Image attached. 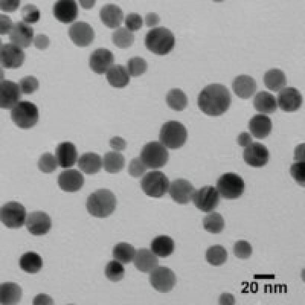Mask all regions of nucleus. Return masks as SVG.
<instances>
[{
	"instance_id": "21",
	"label": "nucleus",
	"mask_w": 305,
	"mask_h": 305,
	"mask_svg": "<svg viewBox=\"0 0 305 305\" xmlns=\"http://www.w3.org/2000/svg\"><path fill=\"white\" fill-rule=\"evenodd\" d=\"M78 6L75 1L60 0L55 2L52 7V13L58 21L70 23L78 16Z\"/></svg>"
},
{
	"instance_id": "56",
	"label": "nucleus",
	"mask_w": 305,
	"mask_h": 305,
	"mask_svg": "<svg viewBox=\"0 0 305 305\" xmlns=\"http://www.w3.org/2000/svg\"><path fill=\"white\" fill-rule=\"evenodd\" d=\"M221 304H233L235 303L234 297L229 293H223L219 298Z\"/></svg>"
},
{
	"instance_id": "32",
	"label": "nucleus",
	"mask_w": 305,
	"mask_h": 305,
	"mask_svg": "<svg viewBox=\"0 0 305 305\" xmlns=\"http://www.w3.org/2000/svg\"><path fill=\"white\" fill-rule=\"evenodd\" d=\"M102 162L100 156L88 152L82 155L78 160V167L84 173L93 174L98 172L102 167Z\"/></svg>"
},
{
	"instance_id": "48",
	"label": "nucleus",
	"mask_w": 305,
	"mask_h": 305,
	"mask_svg": "<svg viewBox=\"0 0 305 305\" xmlns=\"http://www.w3.org/2000/svg\"><path fill=\"white\" fill-rule=\"evenodd\" d=\"M146 168L140 158H135L130 161L128 171L132 177L138 178L145 173Z\"/></svg>"
},
{
	"instance_id": "9",
	"label": "nucleus",
	"mask_w": 305,
	"mask_h": 305,
	"mask_svg": "<svg viewBox=\"0 0 305 305\" xmlns=\"http://www.w3.org/2000/svg\"><path fill=\"white\" fill-rule=\"evenodd\" d=\"M26 215L24 206L16 201L8 202L1 208V221L8 228H18L22 227L25 222Z\"/></svg>"
},
{
	"instance_id": "57",
	"label": "nucleus",
	"mask_w": 305,
	"mask_h": 305,
	"mask_svg": "<svg viewBox=\"0 0 305 305\" xmlns=\"http://www.w3.org/2000/svg\"><path fill=\"white\" fill-rule=\"evenodd\" d=\"M304 145H298L295 150V160L304 161Z\"/></svg>"
},
{
	"instance_id": "14",
	"label": "nucleus",
	"mask_w": 305,
	"mask_h": 305,
	"mask_svg": "<svg viewBox=\"0 0 305 305\" xmlns=\"http://www.w3.org/2000/svg\"><path fill=\"white\" fill-rule=\"evenodd\" d=\"M25 53L18 46L12 44L1 45L0 50L1 63L7 69L20 67L25 60Z\"/></svg>"
},
{
	"instance_id": "44",
	"label": "nucleus",
	"mask_w": 305,
	"mask_h": 305,
	"mask_svg": "<svg viewBox=\"0 0 305 305\" xmlns=\"http://www.w3.org/2000/svg\"><path fill=\"white\" fill-rule=\"evenodd\" d=\"M22 20L27 23H34L38 22L40 18V12L37 7L32 4H27L21 10Z\"/></svg>"
},
{
	"instance_id": "54",
	"label": "nucleus",
	"mask_w": 305,
	"mask_h": 305,
	"mask_svg": "<svg viewBox=\"0 0 305 305\" xmlns=\"http://www.w3.org/2000/svg\"><path fill=\"white\" fill-rule=\"evenodd\" d=\"M252 136L246 132H241L237 138L238 144L242 147H247L252 142Z\"/></svg>"
},
{
	"instance_id": "12",
	"label": "nucleus",
	"mask_w": 305,
	"mask_h": 305,
	"mask_svg": "<svg viewBox=\"0 0 305 305\" xmlns=\"http://www.w3.org/2000/svg\"><path fill=\"white\" fill-rule=\"evenodd\" d=\"M245 162L253 167H262L266 165L269 159V152L262 143L255 142L245 147L243 152Z\"/></svg>"
},
{
	"instance_id": "38",
	"label": "nucleus",
	"mask_w": 305,
	"mask_h": 305,
	"mask_svg": "<svg viewBox=\"0 0 305 305\" xmlns=\"http://www.w3.org/2000/svg\"><path fill=\"white\" fill-rule=\"evenodd\" d=\"M203 227L209 232L220 233L224 228V219L219 212H210L203 218Z\"/></svg>"
},
{
	"instance_id": "39",
	"label": "nucleus",
	"mask_w": 305,
	"mask_h": 305,
	"mask_svg": "<svg viewBox=\"0 0 305 305\" xmlns=\"http://www.w3.org/2000/svg\"><path fill=\"white\" fill-rule=\"evenodd\" d=\"M227 250L221 245L212 246L206 251V260L212 265H222L227 261Z\"/></svg>"
},
{
	"instance_id": "37",
	"label": "nucleus",
	"mask_w": 305,
	"mask_h": 305,
	"mask_svg": "<svg viewBox=\"0 0 305 305\" xmlns=\"http://www.w3.org/2000/svg\"><path fill=\"white\" fill-rule=\"evenodd\" d=\"M166 102L171 109L182 111L188 105V98L182 90L179 88H172L166 95Z\"/></svg>"
},
{
	"instance_id": "6",
	"label": "nucleus",
	"mask_w": 305,
	"mask_h": 305,
	"mask_svg": "<svg viewBox=\"0 0 305 305\" xmlns=\"http://www.w3.org/2000/svg\"><path fill=\"white\" fill-rule=\"evenodd\" d=\"M140 158L147 168L157 169L167 164L169 153L166 147L160 142H149L142 148Z\"/></svg>"
},
{
	"instance_id": "13",
	"label": "nucleus",
	"mask_w": 305,
	"mask_h": 305,
	"mask_svg": "<svg viewBox=\"0 0 305 305\" xmlns=\"http://www.w3.org/2000/svg\"><path fill=\"white\" fill-rule=\"evenodd\" d=\"M195 188L188 180L178 178L172 181L169 189V194L174 202L186 204L191 201Z\"/></svg>"
},
{
	"instance_id": "50",
	"label": "nucleus",
	"mask_w": 305,
	"mask_h": 305,
	"mask_svg": "<svg viewBox=\"0 0 305 305\" xmlns=\"http://www.w3.org/2000/svg\"><path fill=\"white\" fill-rule=\"evenodd\" d=\"M1 27L0 33L4 35L10 32L12 27V21L10 18L4 14H1Z\"/></svg>"
},
{
	"instance_id": "8",
	"label": "nucleus",
	"mask_w": 305,
	"mask_h": 305,
	"mask_svg": "<svg viewBox=\"0 0 305 305\" xmlns=\"http://www.w3.org/2000/svg\"><path fill=\"white\" fill-rule=\"evenodd\" d=\"M217 190L224 198L233 199L240 197L245 189V182L239 175L232 172L220 176L217 182Z\"/></svg>"
},
{
	"instance_id": "19",
	"label": "nucleus",
	"mask_w": 305,
	"mask_h": 305,
	"mask_svg": "<svg viewBox=\"0 0 305 305\" xmlns=\"http://www.w3.org/2000/svg\"><path fill=\"white\" fill-rule=\"evenodd\" d=\"M19 85L10 80H3L0 84V107L4 109L12 108L21 98Z\"/></svg>"
},
{
	"instance_id": "36",
	"label": "nucleus",
	"mask_w": 305,
	"mask_h": 305,
	"mask_svg": "<svg viewBox=\"0 0 305 305\" xmlns=\"http://www.w3.org/2000/svg\"><path fill=\"white\" fill-rule=\"evenodd\" d=\"M135 253L134 247L127 242L118 243L112 251L113 258L124 264L130 263L134 259Z\"/></svg>"
},
{
	"instance_id": "35",
	"label": "nucleus",
	"mask_w": 305,
	"mask_h": 305,
	"mask_svg": "<svg viewBox=\"0 0 305 305\" xmlns=\"http://www.w3.org/2000/svg\"><path fill=\"white\" fill-rule=\"evenodd\" d=\"M42 265L41 257L34 252H26L22 254L19 259L20 268L28 273H36L39 271Z\"/></svg>"
},
{
	"instance_id": "10",
	"label": "nucleus",
	"mask_w": 305,
	"mask_h": 305,
	"mask_svg": "<svg viewBox=\"0 0 305 305\" xmlns=\"http://www.w3.org/2000/svg\"><path fill=\"white\" fill-rule=\"evenodd\" d=\"M195 206L204 212L215 209L220 203V194L217 189L211 186H206L195 191L193 196Z\"/></svg>"
},
{
	"instance_id": "7",
	"label": "nucleus",
	"mask_w": 305,
	"mask_h": 305,
	"mask_svg": "<svg viewBox=\"0 0 305 305\" xmlns=\"http://www.w3.org/2000/svg\"><path fill=\"white\" fill-rule=\"evenodd\" d=\"M143 192L148 196L161 198L168 191L169 181L161 171H151L143 176L140 181Z\"/></svg>"
},
{
	"instance_id": "43",
	"label": "nucleus",
	"mask_w": 305,
	"mask_h": 305,
	"mask_svg": "<svg viewBox=\"0 0 305 305\" xmlns=\"http://www.w3.org/2000/svg\"><path fill=\"white\" fill-rule=\"evenodd\" d=\"M58 165L56 158L50 152L42 155L38 161V167L43 172L51 173L55 171Z\"/></svg>"
},
{
	"instance_id": "46",
	"label": "nucleus",
	"mask_w": 305,
	"mask_h": 305,
	"mask_svg": "<svg viewBox=\"0 0 305 305\" xmlns=\"http://www.w3.org/2000/svg\"><path fill=\"white\" fill-rule=\"evenodd\" d=\"M19 86L22 93L31 94L38 89L39 82L35 77L27 76L20 79Z\"/></svg>"
},
{
	"instance_id": "20",
	"label": "nucleus",
	"mask_w": 305,
	"mask_h": 305,
	"mask_svg": "<svg viewBox=\"0 0 305 305\" xmlns=\"http://www.w3.org/2000/svg\"><path fill=\"white\" fill-rule=\"evenodd\" d=\"M33 37V27L22 21L15 22L9 33L10 41L22 48H26L31 45Z\"/></svg>"
},
{
	"instance_id": "31",
	"label": "nucleus",
	"mask_w": 305,
	"mask_h": 305,
	"mask_svg": "<svg viewBox=\"0 0 305 305\" xmlns=\"http://www.w3.org/2000/svg\"><path fill=\"white\" fill-rule=\"evenodd\" d=\"M174 240L167 235H159L155 237L150 243L151 251L160 257L165 258L170 255L174 250Z\"/></svg>"
},
{
	"instance_id": "51",
	"label": "nucleus",
	"mask_w": 305,
	"mask_h": 305,
	"mask_svg": "<svg viewBox=\"0 0 305 305\" xmlns=\"http://www.w3.org/2000/svg\"><path fill=\"white\" fill-rule=\"evenodd\" d=\"M50 44L49 38L44 34H38L34 38L35 46L40 49L46 48Z\"/></svg>"
},
{
	"instance_id": "24",
	"label": "nucleus",
	"mask_w": 305,
	"mask_h": 305,
	"mask_svg": "<svg viewBox=\"0 0 305 305\" xmlns=\"http://www.w3.org/2000/svg\"><path fill=\"white\" fill-rule=\"evenodd\" d=\"M55 154L58 165L63 168L72 167L78 157L76 147L70 142H63L58 144Z\"/></svg>"
},
{
	"instance_id": "34",
	"label": "nucleus",
	"mask_w": 305,
	"mask_h": 305,
	"mask_svg": "<svg viewBox=\"0 0 305 305\" xmlns=\"http://www.w3.org/2000/svg\"><path fill=\"white\" fill-rule=\"evenodd\" d=\"M125 164L124 156L117 151H110L106 152L103 160V167L110 173H116L121 171Z\"/></svg>"
},
{
	"instance_id": "33",
	"label": "nucleus",
	"mask_w": 305,
	"mask_h": 305,
	"mask_svg": "<svg viewBox=\"0 0 305 305\" xmlns=\"http://www.w3.org/2000/svg\"><path fill=\"white\" fill-rule=\"evenodd\" d=\"M265 85L270 90L277 92L283 88L287 83L284 72L279 69H271L264 74Z\"/></svg>"
},
{
	"instance_id": "5",
	"label": "nucleus",
	"mask_w": 305,
	"mask_h": 305,
	"mask_svg": "<svg viewBox=\"0 0 305 305\" xmlns=\"http://www.w3.org/2000/svg\"><path fill=\"white\" fill-rule=\"evenodd\" d=\"M11 118L20 128L28 129L38 123L39 110L33 103L28 101H20L11 110Z\"/></svg>"
},
{
	"instance_id": "2",
	"label": "nucleus",
	"mask_w": 305,
	"mask_h": 305,
	"mask_svg": "<svg viewBox=\"0 0 305 305\" xmlns=\"http://www.w3.org/2000/svg\"><path fill=\"white\" fill-rule=\"evenodd\" d=\"M117 200L109 190L100 189L91 193L87 197L86 207L89 214L98 218H106L115 210Z\"/></svg>"
},
{
	"instance_id": "15",
	"label": "nucleus",
	"mask_w": 305,
	"mask_h": 305,
	"mask_svg": "<svg viewBox=\"0 0 305 305\" xmlns=\"http://www.w3.org/2000/svg\"><path fill=\"white\" fill-rule=\"evenodd\" d=\"M69 36L76 45L87 46L93 42L95 32L87 22L77 21L70 26Z\"/></svg>"
},
{
	"instance_id": "47",
	"label": "nucleus",
	"mask_w": 305,
	"mask_h": 305,
	"mask_svg": "<svg viewBox=\"0 0 305 305\" xmlns=\"http://www.w3.org/2000/svg\"><path fill=\"white\" fill-rule=\"evenodd\" d=\"M253 252L251 245L246 240H238L234 243L233 253L236 257L241 259L250 257Z\"/></svg>"
},
{
	"instance_id": "45",
	"label": "nucleus",
	"mask_w": 305,
	"mask_h": 305,
	"mask_svg": "<svg viewBox=\"0 0 305 305\" xmlns=\"http://www.w3.org/2000/svg\"><path fill=\"white\" fill-rule=\"evenodd\" d=\"M290 174L295 181L299 185L304 187L305 162L297 161L292 164L290 169Z\"/></svg>"
},
{
	"instance_id": "23",
	"label": "nucleus",
	"mask_w": 305,
	"mask_h": 305,
	"mask_svg": "<svg viewBox=\"0 0 305 305\" xmlns=\"http://www.w3.org/2000/svg\"><path fill=\"white\" fill-rule=\"evenodd\" d=\"M232 89L238 97L247 99L251 97L257 89V84L251 76L240 75L234 78L232 83Z\"/></svg>"
},
{
	"instance_id": "4",
	"label": "nucleus",
	"mask_w": 305,
	"mask_h": 305,
	"mask_svg": "<svg viewBox=\"0 0 305 305\" xmlns=\"http://www.w3.org/2000/svg\"><path fill=\"white\" fill-rule=\"evenodd\" d=\"M188 132L185 126L176 120H169L163 124L159 134V140L170 149H178L186 142Z\"/></svg>"
},
{
	"instance_id": "58",
	"label": "nucleus",
	"mask_w": 305,
	"mask_h": 305,
	"mask_svg": "<svg viewBox=\"0 0 305 305\" xmlns=\"http://www.w3.org/2000/svg\"><path fill=\"white\" fill-rule=\"evenodd\" d=\"M80 2L82 7L85 8H91L94 6L95 4V1H90V2H88L87 3L86 2H85V1H80Z\"/></svg>"
},
{
	"instance_id": "42",
	"label": "nucleus",
	"mask_w": 305,
	"mask_h": 305,
	"mask_svg": "<svg viewBox=\"0 0 305 305\" xmlns=\"http://www.w3.org/2000/svg\"><path fill=\"white\" fill-rule=\"evenodd\" d=\"M148 65L146 60L139 56L131 58L127 63V71L133 77L138 76L147 70Z\"/></svg>"
},
{
	"instance_id": "29",
	"label": "nucleus",
	"mask_w": 305,
	"mask_h": 305,
	"mask_svg": "<svg viewBox=\"0 0 305 305\" xmlns=\"http://www.w3.org/2000/svg\"><path fill=\"white\" fill-rule=\"evenodd\" d=\"M109 83L114 87L123 88L130 82V75L125 67L116 64L111 66L106 73Z\"/></svg>"
},
{
	"instance_id": "25",
	"label": "nucleus",
	"mask_w": 305,
	"mask_h": 305,
	"mask_svg": "<svg viewBox=\"0 0 305 305\" xmlns=\"http://www.w3.org/2000/svg\"><path fill=\"white\" fill-rule=\"evenodd\" d=\"M248 128L250 132L255 138H265L269 135L271 131V119L264 114H255L249 120Z\"/></svg>"
},
{
	"instance_id": "41",
	"label": "nucleus",
	"mask_w": 305,
	"mask_h": 305,
	"mask_svg": "<svg viewBox=\"0 0 305 305\" xmlns=\"http://www.w3.org/2000/svg\"><path fill=\"white\" fill-rule=\"evenodd\" d=\"M105 273L106 278L111 281L117 282L125 276V268L117 260L110 261L105 266Z\"/></svg>"
},
{
	"instance_id": "16",
	"label": "nucleus",
	"mask_w": 305,
	"mask_h": 305,
	"mask_svg": "<svg viewBox=\"0 0 305 305\" xmlns=\"http://www.w3.org/2000/svg\"><path fill=\"white\" fill-rule=\"evenodd\" d=\"M25 224L29 232L40 235L49 232L51 228L52 222L50 217L46 212L35 211L28 214Z\"/></svg>"
},
{
	"instance_id": "28",
	"label": "nucleus",
	"mask_w": 305,
	"mask_h": 305,
	"mask_svg": "<svg viewBox=\"0 0 305 305\" xmlns=\"http://www.w3.org/2000/svg\"><path fill=\"white\" fill-rule=\"evenodd\" d=\"M253 105L257 111L267 114L272 113L277 109L275 97L265 90L257 93L253 100Z\"/></svg>"
},
{
	"instance_id": "18",
	"label": "nucleus",
	"mask_w": 305,
	"mask_h": 305,
	"mask_svg": "<svg viewBox=\"0 0 305 305\" xmlns=\"http://www.w3.org/2000/svg\"><path fill=\"white\" fill-rule=\"evenodd\" d=\"M114 57L112 52L105 48L94 50L89 58V66L95 73L102 74L112 66Z\"/></svg>"
},
{
	"instance_id": "27",
	"label": "nucleus",
	"mask_w": 305,
	"mask_h": 305,
	"mask_svg": "<svg viewBox=\"0 0 305 305\" xmlns=\"http://www.w3.org/2000/svg\"><path fill=\"white\" fill-rule=\"evenodd\" d=\"M102 22L109 28L118 27L124 19V13L120 7L114 4H106L100 11Z\"/></svg>"
},
{
	"instance_id": "53",
	"label": "nucleus",
	"mask_w": 305,
	"mask_h": 305,
	"mask_svg": "<svg viewBox=\"0 0 305 305\" xmlns=\"http://www.w3.org/2000/svg\"><path fill=\"white\" fill-rule=\"evenodd\" d=\"M20 1H1V9L4 11L13 12L20 5Z\"/></svg>"
},
{
	"instance_id": "17",
	"label": "nucleus",
	"mask_w": 305,
	"mask_h": 305,
	"mask_svg": "<svg viewBox=\"0 0 305 305\" xmlns=\"http://www.w3.org/2000/svg\"><path fill=\"white\" fill-rule=\"evenodd\" d=\"M280 109L285 112H294L298 110L302 103V97L295 87H287L282 89L278 96Z\"/></svg>"
},
{
	"instance_id": "3",
	"label": "nucleus",
	"mask_w": 305,
	"mask_h": 305,
	"mask_svg": "<svg viewBox=\"0 0 305 305\" xmlns=\"http://www.w3.org/2000/svg\"><path fill=\"white\" fill-rule=\"evenodd\" d=\"M146 47L158 55H165L174 48L175 39L173 34L164 27H157L150 29L144 39Z\"/></svg>"
},
{
	"instance_id": "22",
	"label": "nucleus",
	"mask_w": 305,
	"mask_h": 305,
	"mask_svg": "<svg viewBox=\"0 0 305 305\" xmlns=\"http://www.w3.org/2000/svg\"><path fill=\"white\" fill-rule=\"evenodd\" d=\"M84 179L82 173L75 169L62 171L58 176L57 182L60 189L68 192L79 191L84 184Z\"/></svg>"
},
{
	"instance_id": "52",
	"label": "nucleus",
	"mask_w": 305,
	"mask_h": 305,
	"mask_svg": "<svg viewBox=\"0 0 305 305\" xmlns=\"http://www.w3.org/2000/svg\"><path fill=\"white\" fill-rule=\"evenodd\" d=\"M110 145L115 151H122L126 148L127 142L121 137L115 136L110 139Z\"/></svg>"
},
{
	"instance_id": "26",
	"label": "nucleus",
	"mask_w": 305,
	"mask_h": 305,
	"mask_svg": "<svg viewBox=\"0 0 305 305\" xmlns=\"http://www.w3.org/2000/svg\"><path fill=\"white\" fill-rule=\"evenodd\" d=\"M134 259L135 267L138 270L143 272L151 271L159 264L156 255L147 249L137 250Z\"/></svg>"
},
{
	"instance_id": "55",
	"label": "nucleus",
	"mask_w": 305,
	"mask_h": 305,
	"mask_svg": "<svg viewBox=\"0 0 305 305\" xmlns=\"http://www.w3.org/2000/svg\"><path fill=\"white\" fill-rule=\"evenodd\" d=\"M160 21L159 16L155 13L150 12L147 13L145 17V24L149 27L157 25Z\"/></svg>"
},
{
	"instance_id": "40",
	"label": "nucleus",
	"mask_w": 305,
	"mask_h": 305,
	"mask_svg": "<svg viewBox=\"0 0 305 305\" xmlns=\"http://www.w3.org/2000/svg\"><path fill=\"white\" fill-rule=\"evenodd\" d=\"M113 44L118 47L125 48L131 46L134 41V35L132 32L125 27H119L112 33Z\"/></svg>"
},
{
	"instance_id": "11",
	"label": "nucleus",
	"mask_w": 305,
	"mask_h": 305,
	"mask_svg": "<svg viewBox=\"0 0 305 305\" xmlns=\"http://www.w3.org/2000/svg\"><path fill=\"white\" fill-rule=\"evenodd\" d=\"M149 282L152 287L161 292H167L175 286L176 278L174 272L166 266L155 268L149 274Z\"/></svg>"
},
{
	"instance_id": "49",
	"label": "nucleus",
	"mask_w": 305,
	"mask_h": 305,
	"mask_svg": "<svg viewBox=\"0 0 305 305\" xmlns=\"http://www.w3.org/2000/svg\"><path fill=\"white\" fill-rule=\"evenodd\" d=\"M125 23L127 28L130 31H137L142 26V18L138 13H131L127 15L125 20Z\"/></svg>"
},
{
	"instance_id": "30",
	"label": "nucleus",
	"mask_w": 305,
	"mask_h": 305,
	"mask_svg": "<svg viewBox=\"0 0 305 305\" xmlns=\"http://www.w3.org/2000/svg\"><path fill=\"white\" fill-rule=\"evenodd\" d=\"M22 296V289L18 284L8 282L0 286V302L2 304H13L19 302Z\"/></svg>"
},
{
	"instance_id": "1",
	"label": "nucleus",
	"mask_w": 305,
	"mask_h": 305,
	"mask_svg": "<svg viewBox=\"0 0 305 305\" xmlns=\"http://www.w3.org/2000/svg\"><path fill=\"white\" fill-rule=\"evenodd\" d=\"M230 92L227 87L212 83L204 87L198 95V106L205 114L218 116L226 112L231 104Z\"/></svg>"
}]
</instances>
